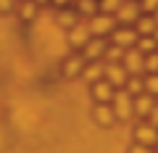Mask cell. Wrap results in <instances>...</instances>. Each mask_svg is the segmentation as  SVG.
<instances>
[{
  "label": "cell",
  "mask_w": 158,
  "mask_h": 153,
  "mask_svg": "<svg viewBox=\"0 0 158 153\" xmlns=\"http://www.w3.org/2000/svg\"><path fill=\"white\" fill-rule=\"evenodd\" d=\"M140 11H145L148 16H153L158 11V0H140Z\"/></svg>",
  "instance_id": "25"
},
{
  "label": "cell",
  "mask_w": 158,
  "mask_h": 153,
  "mask_svg": "<svg viewBox=\"0 0 158 153\" xmlns=\"http://www.w3.org/2000/svg\"><path fill=\"white\" fill-rule=\"evenodd\" d=\"M142 85H145V92H148V95L156 98V95H158V74H148L145 79H142Z\"/></svg>",
  "instance_id": "21"
},
{
  "label": "cell",
  "mask_w": 158,
  "mask_h": 153,
  "mask_svg": "<svg viewBox=\"0 0 158 153\" xmlns=\"http://www.w3.org/2000/svg\"><path fill=\"white\" fill-rule=\"evenodd\" d=\"M153 106H156V98L148 95V92L132 98V113H137V116H148V113L153 111Z\"/></svg>",
  "instance_id": "10"
},
{
  "label": "cell",
  "mask_w": 158,
  "mask_h": 153,
  "mask_svg": "<svg viewBox=\"0 0 158 153\" xmlns=\"http://www.w3.org/2000/svg\"><path fill=\"white\" fill-rule=\"evenodd\" d=\"M148 119H150V121H148V124H150V127H156V130H158V103H156V106H153V111L148 113Z\"/></svg>",
  "instance_id": "26"
},
{
  "label": "cell",
  "mask_w": 158,
  "mask_h": 153,
  "mask_svg": "<svg viewBox=\"0 0 158 153\" xmlns=\"http://www.w3.org/2000/svg\"><path fill=\"white\" fill-rule=\"evenodd\" d=\"M103 69H106V63H100V61H90L85 69H82V74H85V79H87V82H92V85H95V82L103 79Z\"/></svg>",
  "instance_id": "13"
},
{
  "label": "cell",
  "mask_w": 158,
  "mask_h": 153,
  "mask_svg": "<svg viewBox=\"0 0 158 153\" xmlns=\"http://www.w3.org/2000/svg\"><path fill=\"white\" fill-rule=\"evenodd\" d=\"M145 71L148 74H158V53L145 56Z\"/></svg>",
  "instance_id": "22"
},
{
  "label": "cell",
  "mask_w": 158,
  "mask_h": 153,
  "mask_svg": "<svg viewBox=\"0 0 158 153\" xmlns=\"http://www.w3.org/2000/svg\"><path fill=\"white\" fill-rule=\"evenodd\" d=\"M124 87H127V92H129L132 98H137V95H142V92H145V85H142L140 77H129Z\"/></svg>",
  "instance_id": "19"
},
{
  "label": "cell",
  "mask_w": 158,
  "mask_h": 153,
  "mask_svg": "<svg viewBox=\"0 0 158 153\" xmlns=\"http://www.w3.org/2000/svg\"><path fill=\"white\" fill-rule=\"evenodd\" d=\"M111 40L116 48H121V50H129V48L137 45V32L132 27H116L111 32Z\"/></svg>",
  "instance_id": "5"
},
{
  "label": "cell",
  "mask_w": 158,
  "mask_h": 153,
  "mask_svg": "<svg viewBox=\"0 0 158 153\" xmlns=\"http://www.w3.org/2000/svg\"><path fill=\"white\" fill-rule=\"evenodd\" d=\"M13 8V0H0V11H11Z\"/></svg>",
  "instance_id": "28"
},
{
  "label": "cell",
  "mask_w": 158,
  "mask_h": 153,
  "mask_svg": "<svg viewBox=\"0 0 158 153\" xmlns=\"http://www.w3.org/2000/svg\"><path fill=\"white\" fill-rule=\"evenodd\" d=\"M79 21L77 11H71V8H63L61 13H58V24H63V27H74V24Z\"/></svg>",
  "instance_id": "20"
},
{
  "label": "cell",
  "mask_w": 158,
  "mask_h": 153,
  "mask_svg": "<svg viewBox=\"0 0 158 153\" xmlns=\"http://www.w3.org/2000/svg\"><path fill=\"white\" fill-rule=\"evenodd\" d=\"M53 3H56V6H61V8H69L74 0H53Z\"/></svg>",
  "instance_id": "29"
},
{
  "label": "cell",
  "mask_w": 158,
  "mask_h": 153,
  "mask_svg": "<svg viewBox=\"0 0 158 153\" xmlns=\"http://www.w3.org/2000/svg\"><path fill=\"white\" fill-rule=\"evenodd\" d=\"M124 3H140V0H124Z\"/></svg>",
  "instance_id": "33"
},
{
  "label": "cell",
  "mask_w": 158,
  "mask_h": 153,
  "mask_svg": "<svg viewBox=\"0 0 158 153\" xmlns=\"http://www.w3.org/2000/svg\"><path fill=\"white\" fill-rule=\"evenodd\" d=\"M103 79H106L113 90H124L127 79H129V74L124 71V66H121V63H106V69H103Z\"/></svg>",
  "instance_id": "4"
},
{
  "label": "cell",
  "mask_w": 158,
  "mask_h": 153,
  "mask_svg": "<svg viewBox=\"0 0 158 153\" xmlns=\"http://www.w3.org/2000/svg\"><path fill=\"white\" fill-rule=\"evenodd\" d=\"M82 69H85V58L74 56V58H69V61H66L63 74H66V77H77V74H82Z\"/></svg>",
  "instance_id": "16"
},
{
  "label": "cell",
  "mask_w": 158,
  "mask_h": 153,
  "mask_svg": "<svg viewBox=\"0 0 158 153\" xmlns=\"http://www.w3.org/2000/svg\"><path fill=\"white\" fill-rule=\"evenodd\" d=\"M137 50L142 53V56H150V53H156L158 50V45H156V40L153 37H137Z\"/></svg>",
  "instance_id": "17"
},
{
  "label": "cell",
  "mask_w": 158,
  "mask_h": 153,
  "mask_svg": "<svg viewBox=\"0 0 158 153\" xmlns=\"http://www.w3.org/2000/svg\"><path fill=\"white\" fill-rule=\"evenodd\" d=\"M92 98H95L98 103H111V98H113V87L108 85L106 79L95 82V85H92Z\"/></svg>",
  "instance_id": "12"
},
{
  "label": "cell",
  "mask_w": 158,
  "mask_h": 153,
  "mask_svg": "<svg viewBox=\"0 0 158 153\" xmlns=\"http://www.w3.org/2000/svg\"><path fill=\"white\" fill-rule=\"evenodd\" d=\"M153 40H156V45H158V29H156V32H153Z\"/></svg>",
  "instance_id": "31"
},
{
  "label": "cell",
  "mask_w": 158,
  "mask_h": 153,
  "mask_svg": "<svg viewBox=\"0 0 158 153\" xmlns=\"http://www.w3.org/2000/svg\"><path fill=\"white\" fill-rule=\"evenodd\" d=\"M106 56H108V61H111V63H118L121 58H124V50L116 48V45H111V48H106Z\"/></svg>",
  "instance_id": "23"
},
{
  "label": "cell",
  "mask_w": 158,
  "mask_h": 153,
  "mask_svg": "<svg viewBox=\"0 0 158 153\" xmlns=\"http://www.w3.org/2000/svg\"><path fill=\"white\" fill-rule=\"evenodd\" d=\"M121 66H124V71L129 74V77H140V74L145 71V56H142L137 48H129V50H124Z\"/></svg>",
  "instance_id": "3"
},
{
  "label": "cell",
  "mask_w": 158,
  "mask_h": 153,
  "mask_svg": "<svg viewBox=\"0 0 158 153\" xmlns=\"http://www.w3.org/2000/svg\"><path fill=\"white\" fill-rule=\"evenodd\" d=\"M135 140H137V145H156L158 142V130L156 127H150V124H140L135 130Z\"/></svg>",
  "instance_id": "9"
},
{
  "label": "cell",
  "mask_w": 158,
  "mask_h": 153,
  "mask_svg": "<svg viewBox=\"0 0 158 153\" xmlns=\"http://www.w3.org/2000/svg\"><path fill=\"white\" fill-rule=\"evenodd\" d=\"M106 42H103V37H90L85 45V58L87 61H100L103 56H106Z\"/></svg>",
  "instance_id": "8"
},
{
  "label": "cell",
  "mask_w": 158,
  "mask_h": 153,
  "mask_svg": "<svg viewBox=\"0 0 158 153\" xmlns=\"http://www.w3.org/2000/svg\"><path fill=\"white\" fill-rule=\"evenodd\" d=\"M87 40H90L87 19H79V21L71 27V32H69V42H71L74 48H85V45H87Z\"/></svg>",
  "instance_id": "7"
},
{
  "label": "cell",
  "mask_w": 158,
  "mask_h": 153,
  "mask_svg": "<svg viewBox=\"0 0 158 153\" xmlns=\"http://www.w3.org/2000/svg\"><path fill=\"white\" fill-rule=\"evenodd\" d=\"M87 29H90V37H106L116 29V19L108 13H95L92 19H87Z\"/></svg>",
  "instance_id": "1"
},
{
  "label": "cell",
  "mask_w": 158,
  "mask_h": 153,
  "mask_svg": "<svg viewBox=\"0 0 158 153\" xmlns=\"http://www.w3.org/2000/svg\"><path fill=\"white\" fill-rule=\"evenodd\" d=\"M121 3H124V0H98V13H108V16H113Z\"/></svg>",
  "instance_id": "18"
},
{
  "label": "cell",
  "mask_w": 158,
  "mask_h": 153,
  "mask_svg": "<svg viewBox=\"0 0 158 153\" xmlns=\"http://www.w3.org/2000/svg\"><path fill=\"white\" fill-rule=\"evenodd\" d=\"M156 53H158V50H156Z\"/></svg>",
  "instance_id": "34"
},
{
  "label": "cell",
  "mask_w": 158,
  "mask_h": 153,
  "mask_svg": "<svg viewBox=\"0 0 158 153\" xmlns=\"http://www.w3.org/2000/svg\"><path fill=\"white\" fill-rule=\"evenodd\" d=\"M111 111H113L116 119H129V116H132V95L127 90H113Z\"/></svg>",
  "instance_id": "2"
},
{
  "label": "cell",
  "mask_w": 158,
  "mask_h": 153,
  "mask_svg": "<svg viewBox=\"0 0 158 153\" xmlns=\"http://www.w3.org/2000/svg\"><path fill=\"white\" fill-rule=\"evenodd\" d=\"M32 3H34V6H45L48 0H32Z\"/></svg>",
  "instance_id": "30"
},
{
  "label": "cell",
  "mask_w": 158,
  "mask_h": 153,
  "mask_svg": "<svg viewBox=\"0 0 158 153\" xmlns=\"http://www.w3.org/2000/svg\"><path fill=\"white\" fill-rule=\"evenodd\" d=\"M153 21H156V24H158V11H156V13H153Z\"/></svg>",
  "instance_id": "32"
},
{
  "label": "cell",
  "mask_w": 158,
  "mask_h": 153,
  "mask_svg": "<svg viewBox=\"0 0 158 153\" xmlns=\"http://www.w3.org/2000/svg\"><path fill=\"white\" fill-rule=\"evenodd\" d=\"M132 153H153V151L148 145H137V142H135V145H132Z\"/></svg>",
  "instance_id": "27"
},
{
  "label": "cell",
  "mask_w": 158,
  "mask_h": 153,
  "mask_svg": "<svg viewBox=\"0 0 158 153\" xmlns=\"http://www.w3.org/2000/svg\"><path fill=\"white\" fill-rule=\"evenodd\" d=\"M140 16H142L140 3H121V6H118V11L113 13V19H116L118 24H124V27H132Z\"/></svg>",
  "instance_id": "6"
},
{
  "label": "cell",
  "mask_w": 158,
  "mask_h": 153,
  "mask_svg": "<svg viewBox=\"0 0 158 153\" xmlns=\"http://www.w3.org/2000/svg\"><path fill=\"white\" fill-rule=\"evenodd\" d=\"M132 29L137 32V37H153V32L158 29V24L153 21V16H148V13H145V16H140L135 21V27H132Z\"/></svg>",
  "instance_id": "11"
},
{
  "label": "cell",
  "mask_w": 158,
  "mask_h": 153,
  "mask_svg": "<svg viewBox=\"0 0 158 153\" xmlns=\"http://www.w3.org/2000/svg\"><path fill=\"white\" fill-rule=\"evenodd\" d=\"M82 13V16L92 19L98 13V0H77V16Z\"/></svg>",
  "instance_id": "15"
},
{
  "label": "cell",
  "mask_w": 158,
  "mask_h": 153,
  "mask_svg": "<svg viewBox=\"0 0 158 153\" xmlns=\"http://www.w3.org/2000/svg\"><path fill=\"white\" fill-rule=\"evenodd\" d=\"M95 119L100 121V124H111L116 116H113V111H111V103H98L95 106Z\"/></svg>",
  "instance_id": "14"
},
{
  "label": "cell",
  "mask_w": 158,
  "mask_h": 153,
  "mask_svg": "<svg viewBox=\"0 0 158 153\" xmlns=\"http://www.w3.org/2000/svg\"><path fill=\"white\" fill-rule=\"evenodd\" d=\"M34 13H37V6H34L32 0H24L21 3V16L24 19H34Z\"/></svg>",
  "instance_id": "24"
}]
</instances>
